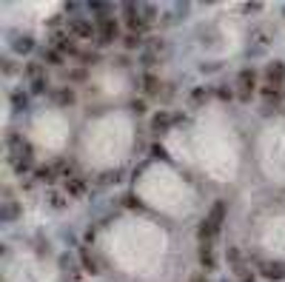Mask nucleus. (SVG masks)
<instances>
[{
    "mask_svg": "<svg viewBox=\"0 0 285 282\" xmlns=\"http://www.w3.org/2000/svg\"><path fill=\"white\" fill-rule=\"evenodd\" d=\"M32 49H34L32 37H20V40H14V52H17V54H29Z\"/></svg>",
    "mask_w": 285,
    "mask_h": 282,
    "instance_id": "11",
    "label": "nucleus"
},
{
    "mask_svg": "<svg viewBox=\"0 0 285 282\" xmlns=\"http://www.w3.org/2000/svg\"><path fill=\"white\" fill-rule=\"evenodd\" d=\"M217 97H222V100H231V92H228V89H217Z\"/></svg>",
    "mask_w": 285,
    "mask_h": 282,
    "instance_id": "27",
    "label": "nucleus"
},
{
    "mask_svg": "<svg viewBox=\"0 0 285 282\" xmlns=\"http://www.w3.org/2000/svg\"><path fill=\"white\" fill-rule=\"evenodd\" d=\"M194 282H205V280H203V277H197V280H194Z\"/></svg>",
    "mask_w": 285,
    "mask_h": 282,
    "instance_id": "30",
    "label": "nucleus"
},
{
    "mask_svg": "<svg viewBox=\"0 0 285 282\" xmlns=\"http://www.w3.org/2000/svg\"><path fill=\"white\" fill-rule=\"evenodd\" d=\"M262 97H265V100H277V97H280V89H277V86H265V89H262Z\"/></svg>",
    "mask_w": 285,
    "mask_h": 282,
    "instance_id": "19",
    "label": "nucleus"
},
{
    "mask_svg": "<svg viewBox=\"0 0 285 282\" xmlns=\"http://www.w3.org/2000/svg\"><path fill=\"white\" fill-rule=\"evenodd\" d=\"M68 29H71V31H74L77 37H86V40H89V37L95 34V26H92L89 20H80V17H74V20L68 23Z\"/></svg>",
    "mask_w": 285,
    "mask_h": 282,
    "instance_id": "5",
    "label": "nucleus"
},
{
    "mask_svg": "<svg viewBox=\"0 0 285 282\" xmlns=\"http://www.w3.org/2000/svg\"><path fill=\"white\" fill-rule=\"evenodd\" d=\"M43 89H46V80H40V77H37V80H34V92H43Z\"/></svg>",
    "mask_w": 285,
    "mask_h": 282,
    "instance_id": "28",
    "label": "nucleus"
},
{
    "mask_svg": "<svg viewBox=\"0 0 285 282\" xmlns=\"http://www.w3.org/2000/svg\"><path fill=\"white\" fill-rule=\"evenodd\" d=\"M171 123H174V117H171L168 111H160V114H154V120H151V128H154V131H165Z\"/></svg>",
    "mask_w": 285,
    "mask_h": 282,
    "instance_id": "8",
    "label": "nucleus"
},
{
    "mask_svg": "<svg viewBox=\"0 0 285 282\" xmlns=\"http://www.w3.org/2000/svg\"><path fill=\"white\" fill-rule=\"evenodd\" d=\"M262 277L265 280H285V262H265L262 265Z\"/></svg>",
    "mask_w": 285,
    "mask_h": 282,
    "instance_id": "6",
    "label": "nucleus"
},
{
    "mask_svg": "<svg viewBox=\"0 0 285 282\" xmlns=\"http://www.w3.org/2000/svg\"><path fill=\"white\" fill-rule=\"evenodd\" d=\"M83 188H86V186H83V180H80V177H66V191H68V194L80 197V194H83Z\"/></svg>",
    "mask_w": 285,
    "mask_h": 282,
    "instance_id": "9",
    "label": "nucleus"
},
{
    "mask_svg": "<svg viewBox=\"0 0 285 282\" xmlns=\"http://www.w3.org/2000/svg\"><path fill=\"white\" fill-rule=\"evenodd\" d=\"M131 111L134 114H146V103L143 100H131Z\"/></svg>",
    "mask_w": 285,
    "mask_h": 282,
    "instance_id": "21",
    "label": "nucleus"
},
{
    "mask_svg": "<svg viewBox=\"0 0 285 282\" xmlns=\"http://www.w3.org/2000/svg\"><path fill=\"white\" fill-rule=\"evenodd\" d=\"M55 46L60 49V52H74V43H71V37H63V34H55Z\"/></svg>",
    "mask_w": 285,
    "mask_h": 282,
    "instance_id": "13",
    "label": "nucleus"
},
{
    "mask_svg": "<svg viewBox=\"0 0 285 282\" xmlns=\"http://www.w3.org/2000/svg\"><path fill=\"white\" fill-rule=\"evenodd\" d=\"M12 106L17 108V111H23V108L29 106V97L23 92H12Z\"/></svg>",
    "mask_w": 285,
    "mask_h": 282,
    "instance_id": "14",
    "label": "nucleus"
},
{
    "mask_svg": "<svg viewBox=\"0 0 285 282\" xmlns=\"http://www.w3.org/2000/svg\"><path fill=\"white\" fill-rule=\"evenodd\" d=\"M140 43H143V37H140V34H128V37H126V49H137Z\"/></svg>",
    "mask_w": 285,
    "mask_h": 282,
    "instance_id": "20",
    "label": "nucleus"
},
{
    "mask_svg": "<svg viewBox=\"0 0 285 282\" xmlns=\"http://www.w3.org/2000/svg\"><path fill=\"white\" fill-rule=\"evenodd\" d=\"M55 97H57V103H60V106H71V103H74V92H71V89H60Z\"/></svg>",
    "mask_w": 285,
    "mask_h": 282,
    "instance_id": "12",
    "label": "nucleus"
},
{
    "mask_svg": "<svg viewBox=\"0 0 285 282\" xmlns=\"http://www.w3.org/2000/svg\"><path fill=\"white\" fill-rule=\"evenodd\" d=\"M37 180L40 183H55V168H49V165L37 168Z\"/></svg>",
    "mask_w": 285,
    "mask_h": 282,
    "instance_id": "15",
    "label": "nucleus"
},
{
    "mask_svg": "<svg viewBox=\"0 0 285 282\" xmlns=\"http://www.w3.org/2000/svg\"><path fill=\"white\" fill-rule=\"evenodd\" d=\"M254 80H257L254 68H243V71H240V100H248V97H251V92H254Z\"/></svg>",
    "mask_w": 285,
    "mask_h": 282,
    "instance_id": "2",
    "label": "nucleus"
},
{
    "mask_svg": "<svg viewBox=\"0 0 285 282\" xmlns=\"http://www.w3.org/2000/svg\"><path fill=\"white\" fill-rule=\"evenodd\" d=\"M29 168H32V160H29V157L14 160V171H17V174H23V171H29Z\"/></svg>",
    "mask_w": 285,
    "mask_h": 282,
    "instance_id": "16",
    "label": "nucleus"
},
{
    "mask_svg": "<svg viewBox=\"0 0 285 282\" xmlns=\"http://www.w3.org/2000/svg\"><path fill=\"white\" fill-rule=\"evenodd\" d=\"M191 100H194V103H203V100H205V92H203V89H194V92H191Z\"/></svg>",
    "mask_w": 285,
    "mask_h": 282,
    "instance_id": "23",
    "label": "nucleus"
},
{
    "mask_svg": "<svg viewBox=\"0 0 285 282\" xmlns=\"http://www.w3.org/2000/svg\"><path fill=\"white\" fill-rule=\"evenodd\" d=\"M43 60H49L52 66H60V63H63V54H60V52H46V54H43Z\"/></svg>",
    "mask_w": 285,
    "mask_h": 282,
    "instance_id": "17",
    "label": "nucleus"
},
{
    "mask_svg": "<svg viewBox=\"0 0 285 282\" xmlns=\"http://www.w3.org/2000/svg\"><path fill=\"white\" fill-rule=\"evenodd\" d=\"M259 9H262L259 3H248V6H245V12H259Z\"/></svg>",
    "mask_w": 285,
    "mask_h": 282,
    "instance_id": "29",
    "label": "nucleus"
},
{
    "mask_svg": "<svg viewBox=\"0 0 285 282\" xmlns=\"http://www.w3.org/2000/svg\"><path fill=\"white\" fill-rule=\"evenodd\" d=\"M265 77H268V86L280 89V83L285 80V63H271V66L265 68Z\"/></svg>",
    "mask_w": 285,
    "mask_h": 282,
    "instance_id": "4",
    "label": "nucleus"
},
{
    "mask_svg": "<svg viewBox=\"0 0 285 282\" xmlns=\"http://www.w3.org/2000/svg\"><path fill=\"white\" fill-rule=\"evenodd\" d=\"M200 265H203L205 271L217 268V256H214V251H211V245H203V248H200Z\"/></svg>",
    "mask_w": 285,
    "mask_h": 282,
    "instance_id": "7",
    "label": "nucleus"
},
{
    "mask_svg": "<svg viewBox=\"0 0 285 282\" xmlns=\"http://www.w3.org/2000/svg\"><path fill=\"white\" fill-rule=\"evenodd\" d=\"M222 219H225V202L217 200L214 205H211V214L205 217V222L200 225V231H197L203 245H211V240H214V237L220 234V228H222Z\"/></svg>",
    "mask_w": 285,
    "mask_h": 282,
    "instance_id": "1",
    "label": "nucleus"
},
{
    "mask_svg": "<svg viewBox=\"0 0 285 282\" xmlns=\"http://www.w3.org/2000/svg\"><path fill=\"white\" fill-rule=\"evenodd\" d=\"M143 89H146V94H160V80L154 74H146L143 77Z\"/></svg>",
    "mask_w": 285,
    "mask_h": 282,
    "instance_id": "10",
    "label": "nucleus"
},
{
    "mask_svg": "<svg viewBox=\"0 0 285 282\" xmlns=\"http://www.w3.org/2000/svg\"><path fill=\"white\" fill-rule=\"evenodd\" d=\"M3 71H6V74H14V63H12V60H3Z\"/></svg>",
    "mask_w": 285,
    "mask_h": 282,
    "instance_id": "26",
    "label": "nucleus"
},
{
    "mask_svg": "<svg viewBox=\"0 0 285 282\" xmlns=\"http://www.w3.org/2000/svg\"><path fill=\"white\" fill-rule=\"evenodd\" d=\"M123 205H128V208H140V202L134 197H123Z\"/></svg>",
    "mask_w": 285,
    "mask_h": 282,
    "instance_id": "24",
    "label": "nucleus"
},
{
    "mask_svg": "<svg viewBox=\"0 0 285 282\" xmlns=\"http://www.w3.org/2000/svg\"><path fill=\"white\" fill-rule=\"evenodd\" d=\"M117 37V23L111 17H100V43H111Z\"/></svg>",
    "mask_w": 285,
    "mask_h": 282,
    "instance_id": "3",
    "label": "nucleus"
},
{
    "mask_svg": "<svg viewBox=\"0 0 285 282\" xmlns=\"http://www.w3.org/2000/svg\"><path fill=\"white\" fill-rule=\"evenodd\" d=\"M49 200H52V205H55V208H63V205H66V200H63V194H52Z\"/></svg>",
    "mask_w": 285,
    "mask_h": 282,
    "instance_id": "22",
    "label": "nucleus"
},
{
    "mask_svg": "<svg viewBox=\"0 0 285 282\" xmlns=\"http://www.w3.org/2000/svg\"><path fill=\"white\" fill-rule=\"evenodd\" d=\"M83 265H86V271H89V274H97V262L89 256V251H83Z\"/></svg>",
    "mask_w": 285,
    "mask_h": 282,
    "instance_id": "18",
    "label": "nucleus"
},
{
    "mask_svg": "<svg viewBox=\"0 0 285 282\" xmlns=\"http://www.w3.org/2000/svg\"><path fill=\"white\" fill-rule=\"evenodd\" d=\"M151 151H154L157 157H163V160H168V154H165V148H163V146H154V148H151Z\"/></svg>",
    "mask_w": 285,
    "mask_h": 282,
    "instance_id": "25",
    "label": "nucleus"
}]
</instances>
